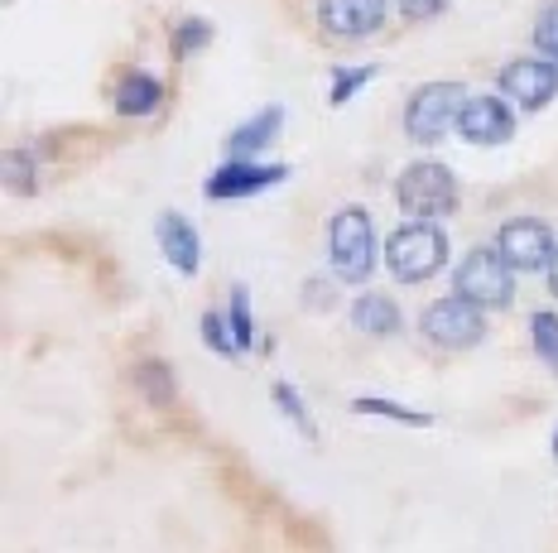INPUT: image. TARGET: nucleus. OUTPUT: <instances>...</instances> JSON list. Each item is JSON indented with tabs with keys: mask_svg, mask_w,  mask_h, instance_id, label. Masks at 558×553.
<instances>
[{
	"mask_svg": "<svg viewBox=\"0 0 558 553\" xmlns=\"http://www.w3.org/2000/svg\"><path fill=\"white\" fill-rule=\"evenodd\" d=\"M328 260L332 274L347 284H362L376 270V222L366 207H342L328 222Z\"/></svg>",
	"mask_w": 558,
	"mask_h": 553,
	"instance_id": "obj_1",
	"label": "nucleus"
},
{
	"mask_svg": "<svg viewBox=\"0 0 558 553\" xmlns=\"http://www.w3.org/2000/svg\"><path fill=\"white\" fill-rule=\"evenodd\" d=\"M386 265L400 284H424L448 265V236L438 222H404L400 232L386 241Z\"/></svg>",
	"mask_w": 558,
	"mask_h": 553,
	"instance_id": "obj_2",
	"label": "nucleus"
},
{
	"mask_svg": "<svg viewBox=\"0 0 558 553\" xmlns=\"http://www.w3.org/2000/svg\"><path fill=\"white\" fill-rule=\"evenodd\" d=\"M515 265L501 256V246H476L462 256L458 274H452V284H458L462 298H472V304L482 308H506L510 294H515Z\"/></svg>",
	"mask_w": 558,
	"mask_h": 553,
	"instance_id": "obj_3",
	"label": "nucleus"
},
{
	"mask_svg": "<svg viewBox=\"0 0 558 553\" xmlns=\"http://www.w3.org/2000/svg\"><path fill=\"white\" fill-rule=\"evenodd\" d=\"M462 107H468V91L458 83H424L404 101V131L418 145H438L448 131H458Z\"/></svg>",
	"mask_w": 558,
	"mask_h": 553,
	"instance_id": "obj_4",
	"label": "nucleus"
},
{
	"mask_svg": "<svg viewBox=\"0 0 558 553\" xmlns=\"http://www.w3.org/2000/svg\"><path fill=\"white\" fill-rule=\"evenodd\" d=\"M395 198H400V207L410 217H418V222H434V217H444L458 207V179H452V169L424 159V164H410L400 174Z\"/></svg>",
	"mask_w": 558,
	"mask_h": 553,
	"instance_id": "obj_5",
	"label": "nucleus"
},
{
	"mask_svg": "<svg viewBox=\"0 0 558 553\" xmlns=\"http://www.w3.org/2000/svg\"><path fill=\"white\" fill-rule=\"evenodd\" d=\"M418 328H424V337L434 342V347L468 352V347H476V342L486 337V314H482V304L452 294V298H438V304H428L424 318H418Z\"/></svg>",
	"mask_w": 558,
	"mask_h": 553,
	"instance_id": "obj_6",
	"label": "nucleus"
},
{
	"mask_svg": "<svg viewBox=\"0 0 558 553\" xmlns=\"http://www.w3.org/2000/svg\"><path fill=\"white\" fill-rule=\"evenodd\" d=\"M496 246H501V256L515 265V270H549V260H554V232L544 222H534V217H510V222L496 232Z\"/></svg>",
	"mask_w": 558,
	"mask_h": 553,
	"instance_id": "obj_7",
	"label": "nucleus"
},
{
	"mask_svg": "<svg viewBox=\"0 0 558 553\" xmlns=\"http://www.w3.org/2000/svg\"><path fill=\"white\" fill-rule=\"evenodd\" d=\"M501 91L510 101H520L525 111H539L554 101L558 91V63L554 59H515L501 67Z\"/></svg>",
	"mask_w": 558,
	"mask_h": 553,
	"instance_id": "obj_8",
	"label": "nucleus"
},
{
	"mask_svg": "<svg viewBox=\"0 0 558 553\" xmlns=\"http://www.w3.org/2000/svg\"><path fill=\"white\" fill-rule=\"evenodd\" d=\"M289 169L284 164H255V159H231V164H222L213 179L203 183V193L213 202H231V198H251V193H265L275 188L279 179H284Z\"/></svg>",
	"mask_w": 558,
	"mask_h": 553,
	"instance_id": "obj_9",
	"label": "nucleus"
},
{
	"mask_svg": "<svg viewBox=\"0 0 558 553\" xmlns=\"http://www.w3.org/2000/svg\"><path fill=\"white\" fill-rule=\"evenodd\" d=\"M318 25L332 39H366L386 25V0H318Z\"/></svg>",
	"mask_w": 558,
	"mask_h": 553,
	"instance_id": "obj_10",
	"label": "nucleus"
},
{
	"mask_svg": "<svg viewBox=\"0 0 558 553\" xmlns=\"http://www.w3.org/2000/svg\"><path fill=\"white\" fill-rule=\"evenodd\" d=\"M458 135L468 145H506L515 135V116L501 97H468L458 116Z\"/></svg>",
	"mask_w": 558,
	"mask_h": 553,
	"instance_id": "obj_11",
	"label": "nucleus"
},
{
	"mask_svg": "<svg viewBox=\"0 0 558 553\" xmlns=\"http://www.w3.org/2000/svg\"><path fill=\"white\" fill-rule=\"evenodd\" d=\"M159 246H165V256H169V265L179 274H197V256H203V246H197V232L183 222L179 212L159 217Z\"/></svg>",
	"mask_w": 558,
	"mask_h": 553,
	"instance_id": "obj_12",
	"label": "nucleus"
},
{
	"mask_svg": "<svg viewBox=\"0 0 558 553\" xmlns=\"http://www.w3.org/2000/svg\"><path fill=\"white\" fill-rule=\"evenodd\" d=\"M159 101H165V83L155 73H125L116 87V111L121 116H155Z\"/></svg>",
	"mask_w": 558,
	"mask_h": 553,
	"instance_id": "obj_13",
	"label": "nucleus"
},
{
	"mask_svg": "<svg viewBox=\"0 0 558 553\" xmlns=\"http://www.w3.org/2000/svg\"><path fill=\"white\" fill-rule=\"evenodd\" d=\"M279 125H284V111H279V107H265L260 116H251L246 125H236V131L227 135V149H231V159H246V155H255V149L275 145Z\"/></svg>",
	"mask_w": 558,
	"mask_h": 553,
	"instance_id": "obj_14",
	"label": "nucleus"
},
{
	"mask_svg": "<svg viewBox=\"0 0 558 553\" xmlns=\"http://www.w3.org/2000/svg\"><path fill=\"white\" fill-rule=\"evenodd\" d=\"M352 322L366 337H395V332H400V308H395V298H386V294H362L352 304Z\"/></svg>",
	"mask_w": 558,
	"mask_h": 553,
	"instance_id": "obj_15",
	"label": "nucleus"
},
{
	"mask_svg": "<svg viewBox=\"0 0 558 553\" xmlns=\"http://www.w3.org/2000/svg\"><path fill=\"white\" fill-rule=\"evenodd\" d=\"M135 385H140V395H145L155 409H169L173 395H179V385H173V371H169L165 361H140L135 366Z\"/></svg>",
	"mask_w": 558,
	"mask_h": 553,
	"instance_id": "obj_16",
	"label": "nucleus"
},
{
	"mask_svg": "<svg viewBox=\"0 0 558 553\" xmlns=\"http://www.w3.org/2000/svg\"><path fill=\"white\" fill-rule=\"evenodd\" d=\"M530 342H534V356H539L549 371H558V314H549V308L530 314Z\"/></svg>",
	"mask_w": 558,
	"mask_h": 553,
	"instance_id": "obj_17",
	"label": "nucleus"
},
{
	"mask_svg": "<svg viewBox=\"0 0 558 553\" xmlns=\"http://www.w3.org/2000/svg\"><path fill=\"white\" fill-rule=\"evenodd\" d=\"M352 409L356 414H380V419H395V423H418V429H428V414H418V409H404V405H395V400H380V395H362V400H352Z\"/></svg>",
	"mask_w": 558,
	"mask_h": 553,
	"instance_id": "obj_18",
	"label": "nucleus"
},
{
	"mask_svg": "<svg viewBox=\"0 0 558 553\" xmlns=\"http://www.w3.org/2000/svg\"><path fill=\"white\" fill-rule=\"evenodd\" d=\"M227 322H231V337H236V347L246 352L251 342H255V328H251V304H246V284H236V290H231V314H227Z\"/></svg>",
	"mask_w": 558,
	"mask_h": 553,
	"instance_id": "obj_19",
	"label": "nucleus"
},
{
	"mask_svg": "<svg viewBox=\"0 0 558 553\" xmlns=\"http://www.w3.org/2000/svg\"><path fill=\"white\" fill-rule=\"evenodd\" d=\"M203 342H207V347H213L217 356H241L236 337H231V322H227L222 314H213V308L203 314Z\"/></svg>",
	"mask_w": 558,
	"mask_h": 553,
	"instance_id": "obj_20",
	"label": "nucleus"
},
{
	"mask_svg": "<svg viewBox=\"0 0 558 553\" xmlns=\"http://www.w3.org/2000/svg\"><path fill=\"white\" fill-rule=\"evenodd\" d=\"M270 395H275V405H279V409L289 414V419L299 423V433H304V438H318V429H313V419H308V409H304V395H299L294 385H284V380H279V385L270 390Z\"/></svg>",
	"mask_w": 558,
	"mask_h": 553,
	"instance_id": "obj_21",
	"label": "nucleus"
},
{
	"mask_svg": "<svg viewBox=\"0 0 558 553\" xmlns=\"http://www.w3.org/2000/svg\"><path fill=\"white\" fill-rule=\"evenodd\" d=\"M207 39H213V25H207V20H183V25L173 29V53L189 59V53L207 49Z\"/></svg>",
	"mask_w": 558,
	"mask_h": 553,
	"instance_id": "obj_22",
	"label": "nucleus"
},
{
	"mask_svg": "<svg viewBox=\"0 0 558 553\" xmlns=\"http://www.w3.org/2000/svg\"><path fill=\"white\" fill-rule=\"evenodd\" d=\"M371 77H376V67H342V73H332L328 101H332V107H342V101H352V91H356V87H366Z\"/></svg>",
	"mask_w": 558,
	"mask_h": 553,
	"instance_id": "obj_23",
	"label": "nucleus"
},
{
	"mask_svg": "<svg viewBox=\"0 0 558 553\" xmlns=\"http://www.w3.org/2000/svg\"><path fill=\"white\" fill-rule=\"evenodd\" d=\"M534 44H539L549 59H558V0L539 10V20H534Z\"/></svg>",
	"mask_w": 558,
	"mask_h": 553,
	"instance_id": "obj_24",
	"label": "nucleus"
},
{
	"mask_svg": "<svg viewBox=\"0 0 558 553\" xmlns=\"http://www.w3.org/2000/svg\"><path fill=\"white\" fill-rule=\"evenodd\" d=\"M5 179L15 193H34V159L20 155V149H10L5 155Z\"/></svg>",
	"mask_w": 558,
	"mask_h": 553,
	"instance_id": "obj_25",
	"label": "nucleus"
},
{
	"mask_svg": "<svg viewBox=\"0 0 558 553\" xmlns=\"http://www.w3.org/2000/svg\"><path fill=\"white\" fill-rule=\"evenodd\" d=\"M444 10H448V0H400L404 20H434V15H444Z\"/></svg>",
	"mask_w": 558,
	"mask_h": 553,
	"instance_id": "obj_26",
	"label": "nucleus"
},
{
	"mask_svg": "<svg viewBox=\"0 0 558 553\" xmlns=\"http://www.w3.org/2000/svg\"><path fill=\"white\" fill-rule=\"evenodd\" d=\"M549 290L558 294V250H554V260H549Z\"/></svg>",
	"mask_w": 558,
	"mask_h": 553,
	"instance_id": "obj_27",
	"label": "nucleus"
},
{
	"mask_svg": "<svg viewBox=\"0 0 558 553\" xmlns=\"http://www.w3.org/2000/svg\"><path fill=\"white\" fill-rule=\"evenodd\" d=\"M554 457H558V433H554Z\"/></svg>",
	"mask_w": 558,
	"mask_h": 553,
	"instance_id": "obj_28",
	"label": "nucleus"
}]
</instances>
